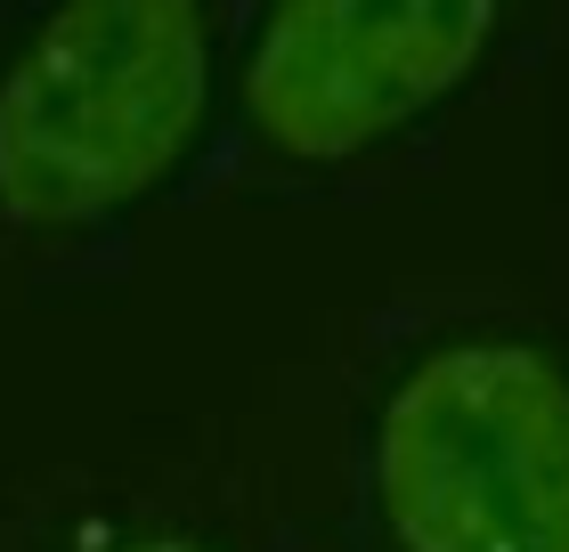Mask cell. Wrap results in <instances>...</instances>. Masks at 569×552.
<instances>
[{
  "label": "cell",
  "mask_w": 569,
  "mask_h": 552,
  "mask_svg": "<svg viewBox=\"0 0 569 552\" xmlns=\"http://www.w3.org/2000/svg\"><path fill=\"white\" fill-rule=\"evenodd\" d=\"M212 98L196 0H58L0 73V220L90 228L163 188Z\"/></svg>",
  "instance_id": "1"
},
{
  "label": "cell",
  "mask_w": 569,
  "mask_h": 552,
  "mask_svg": "<svg viewBox=\"0 0 569 552\" xmlns=\"http://www.w3.org/2000/svg\"><path fill=\"white\" fill-rule=\"evenodd\" d=\"M391 552H569V374L537 341H448L375 414Z\"/></svg>",
  "instance_id": "2"
},
{
  "label": "cell",
  "mask_w": 569,
  "mask_h": 552,
  "mask_svg": "<svg viewBox=\"0 0 569 552\" xmlns=\"http://www.w3.org/2000/svg\"><path fill=\"white\" fill-rule=\"evenodd\" d=\"M497 33V0H277L244 58V130L277 163H350L423 122Z\"/></svg>",
  "instance_id": "3"
},
{
  "label": "cell",
  "mask_w": 569,
  "mask_h": 552,
  "mask_svg": "<svg viewBox=\"0 0 569 552\" xmlns=\"http://www.w3.org/2000/svg\"><path fill=\"white\" fill-rule=\"evenodd\" d=\"M122 552H212V544H196V536H139V544H122Z\"/></svg>",
  "instance_id": "4"
}]
</instances>
